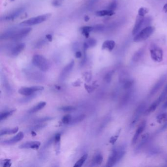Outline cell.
<instances>
[{
  "label": "cell",
  "instance_id": "1",
  "mask_svg": "<svg viewBox=\"0 0 167 167\" xmlns=\"http://www.w3.org/2000/svg\"><path fill=\"white\" fill-rule=\"evenodd\" d=\"M32 31L31 28H25L21 29H11L4 32L1 36V39H10L11 40L17 41L26 37Z\"/></svg>",
  "mask_w": 167,
  "mask_h": 167
},
{
  "label": "cell",
  "instance_id": "2",
  "mask_svg": "<svg viewBox=\"0 0 167 167\" xmlns=\"http://www.w3.org/2000/svg\"><path fill=\"white\" fill-rule=\"evenodd\" d=\"M125 154V145H123L115 147L109 156L106 166L110 167L114 166L123 158Z\"/></svg>",
  "mask_w": 167,
  "mask_h": 167
},
{
  "label": "cell",
  "instance_id": "3",
  "mask_svg": "<svg viewBox=\"0 0 167 167\" xmlns=\"http://www.w3.org/2000/svg\"><path fill=\"white\" fill-rule=\"evenodd\" d=\"M32 63L41 71L46 72L50 67V62L43 55L35 54L32 58Z\"/></svg>",
  "mask_w": 167,
  "mask_h": 167
},
{
  "label": "cell",
  "instance_id": "4",
  "mask_svg": "<svg viewBox=\"0 0 167 167\" xmlns=\"http://www.w3.org/2000/svg\"><path fill=\"white\" fill-rule=\"evenodd\" d=\"M154 30V27L151 26L143 28L135 35L134 37V42H140L145 40L152 35Z\"/></svg>",
  "mask_w": 167,
  "mask_h": 167
},
{
  "label": "cell",
  "instance_id": "5",
  "mask_svg": "<svg viewBox=\"0 0 167 167\" xmlns=\"http://www.w3.org/2000/svg\"><path fill=\"white\" fill-rule=\"evenodd\" d=\"M51 16V14L47 13L39 15L35 17H32L27 20L22 22L20 24V25L22 26H34L35 25L39 24L46 21Z\"/></svg>",
  "mask_w": 167,
  "mask_h": 167
},
{
  "label": "cell",
  "instance_id": "6",
  "mask_svg": "<svg viewBox=\"0 0 167 167\" xmlns=\"http://www.w3.org/2000/svg\"><path fill=\"white\" fill-rule=\"evenodd\" d=\"M151 57L155 62H160L163 60V51L156 45H151L150 47Z\"/></svg>",
  "mask_w": 167,
  "mask_h": 167
},
{
  "label": "cell",
  "instance_id": "7",
  "mask_svg": "<svg viewBox=\"0 0 167 167\" xmlns=\"http://www.w3.org/2000/svg\"><path fill=\"white\" fill-rule=\"evenodd\" d=\"M146 107H147L146 104L145 102H143L140 104V105L137 107L133 115L132 116L130 123L131 127H134L135 125L137 123L141 116L145 111Z\"/></svg>",
  "mask_w": 167,
  "mask_h": 167
},
{
  "label": "cell",
  "instance_id": "8",
  "mask_svg": "<svg viewBox=\"0 0 167 167\" xmlns=\"http://www.w3.org/2000/svg\"><path fill=\"white\" fill-rule=\"evenodd\" d=\"M44 87L41 86H33L31 87H22L18 91L19 94L23 96H29L36 92L43 90Z\"/></svg>",
  "mask_w": 167,
  "mask_h": 167
},
{
  "label": "cell",
  "instance_id": "9",
  "mask_svg": "<svg viewBox=\"0 0 167 167\" xmlns=\"http://www.w3.org/2000/svg\"><path fill=\"white\" fill-rule=\"evenodd\" d=\"M25 10V8L23 7H19L12 11V12H10L8 14L5 15L3 17L1 18V20H4V21H12L18 17L20 15L23 13Z\"/></svg>",
  "mask_w": 167,
  "mask_h": 167
},
{
  "label": "cell",
  "instance_id": "10",
  "mask_svg": "<svg viewBox=\"0 0 167 167\" xmlns=\"http://www.w3.org/2000/svg\"><path fill=\"white\" fill-rule=\"evenodd\" d=\"M74 61L72 60L63 69H62L61 72L60 74L59 75V80L61 81H64L68 76L70 75V73L73 70V67L74 66Z\"/></svg>",
  "mask_w": 167,
  "mask_h": 167
},
{
  "label": "cell",
  "instance_id": "11",
  "mask_svg": "<svg viewBox=\"0 0 167 167\" xmlns=\"http://www.w3.org/2000/svg\"><path fill=\"white\" fill-rule=\"evenodd\" d=\"M167 78V75L165 74L162 75L159 80L156 82V84H154L152 89L151 90L150 92V96H154L157 93L158 91L162 87L165 82L166 81Z\"/></svg>",
  "mask_w": 167,
  "mask_h": 167
},
{
  "label": "cell",
  "instance_id": "12",
  "mask_svg": "<svg viewBox=\"0 0 167 167\" xmlns=\"http://www.w3.org/2000/svg\"><path fill=\"white\" fill-rule=\"evenodd\" d=\"M145 16H140L138 15L136 18V22L135 23L133 28L132 30V34L134 35H136L139 31H141V28L144 27V24Z\"/></svg>",
  "mask_w": 167,
  "mask_h": 167
},
{
  "label": "cell",
  "instance_id": "13",
  "mask_svg": "<svg viewBox=\"0 0 167 167\" xmlns=\"http://www.w3.org/2000/svg\"><path fill=\"white\" fill-rule=\"evenodd\" d=\"M146 124H147L146 121L145 120V121L142 122V123L140 124V125L136 130V132L135 133L133 138H132V142H131L132 145H133L136 144L140 135L145 129Z\"/></svg>",
  "mask_w": 167,
  "mask_h": 167
},
{
  "label": "cell",
  "instance_id": "14",
  "mask_svg": "<svg viewBox=\"0 0 167 167\" xmlns=\"http://www.w3.org/2000/svg\"><path fill=\"white\" fill-rule=\"evenodd\" d=\"M25 46L26 45L25 43H19L15 46H13L10 51V55L11 57H17L24 50Z\"/></svg>",
  "mask_w": 167,
  "mask_h": 167
},
{
  "label": "cell",
  "instance_id": "15",
  "mask_svg": "<svg viewBox=\"0 0 167 167\" xmlns=\"http://www.w3.org/2000/svg\"><path fill=\"white\" fill-rule=\"evenodd\" d=\"M41 145V142L39 141H28L23 143L19 146L21 149H34L37 150L39 148Z\"/></svg>",
  "mask_w": 167,
  "mask_h": 167
},
{
  "label": "cell",
  "instance_id": "16",
  "mask_svg": "<svg viewBox=\"0 0 167 167\" xmlns=\"http://www.w3.org/2000/svg\"><path fill=\"white\" fill-rule=\"evenodd\" d=\"M24 134L23 132H20L17 134L15 136L11 138V139L4 141L1 142V143L4 145H10L14 144L15 143L20 141L21 140L24 138Z\"/></svg>",
  "mask_w": 167,
  "mask_h": 167
},
{
  "label": "cell",
  "instance_id": "17",
  "mask_svg": "<svg viewBox=\"0 0 167 167\" xmlns=\"http://www.w3.org/2000/svg\"><path fill=\"white\" fill-rule=\"evenodd\" d=\"M149 137H150V135L148 133L145 134L144 135H143L142 137L141 140L140 141V143H139V144L136 147V148H135V152L136 153L139 152L142 150V148H143L144 146L146 144V143L148 141Z\"/></svg>",
  "mask_w": 167,
  "mask_h": 167
},
{
  "label": "cell",
  "instance_id": "18",
  "mask_svg": "<svg viewBox=\"0 0 167 167\" xmlns=\"http://www.w3.org/2000/svg\"><path fill=\"white\" fill-rule=\"evenodd\" d=\"M97 45V40L94 38H91L85 41L84 44V51L87 50L88 48L94 47Z\"/></svg>",
  "mask_w": 167,
  "mask_h": 167
},
{
  "label": "cell",
  "instance_id": "19",
  "mask_svg": "<svg viewBox=\"0 0 167 167\" xmlns=\"http://www.w3.org/2000/svg\"><path fill=\"white\" fill-rule=\"evenodd\" d=\"M115 46V42L113 40H106L102 44V50H107L112 51Z\"/></svg>",
  "mask_w": 167,
  "mask_h": 167
},
{
  "label": "cell",
  "instance_id": "20",
  "mask_svg": "<svg viewBox=\"0 0 167 167\" xmlns=\"http://www.w3.org/2000/svg\"><path fill=\"white\" fill-rule=\"evenodd\" d=\"M145 51V49L144 47L140 48L138 51L135 53L133 56L132 57V61L134 62H138L140 59H141L143 55L144 54Z\"/></svg>",
  "mask_w": 167,
  "mask_h": 167
},
{
  "label": "cell",
  "instance_id": "21",
  "mask_svg": "<svg viewBox=\"0 0 167 167\" xmlns=\"http://www.w3.org/2000/svg\"><path fill=\"white\" fill-rule=\"evenodd\" d=\"M46 105V102L45 101H41L39 102L37 105H35L34 107L31 108V109L28 110V112L29 113H34L38 112V111L40 110L41 109H43Z\"/></svg>",
  "mask_w": 167,
  "mask_h": 167
},
{
  "label": "cell",
  "instance_id": "22",
  "mask_svg": "<svg viewBox=\"0 0 167 167\" xmlns=\"http://www.w3.org/2000/svg\"><path fill=\"white\" fill-rule=\"evenodd\" d=\"M93 27H90V26H84V27H81L80 28V31L81 34L86 38H88L89 37L90 33L92 31H93Z\"/></svg>",
  "mask_w": 167,
  "mask_h": 167
},
{
  "label": "cell",
  "instance_id": "23",
  "mask_svg": "<svg viewBox=\"0 0 167 167\" xmlns=\"http://www.w3.org/2000/svg\"><path fill=\"white\" fill-rule=\"evenodd\" d=\"M115 14L114 11L110 10H102L98 11L96 12V15L97 16H111L114 15Z\"/></svg>",
  "mask_w": 167,
  "mask_h": 167
},
{
  "label": "cell",
  "instance_id": "24",
  "mask_svg": "<svg viewBox=\"0 0 167 167\" xmlns=\"http://www.w3.org/2000/svg\"><path fill=\"white\" fill-rule=\"evenodd\" d=\"M19 130L18 127H16L12 129H2L0 132V135L3 136L4 135L13 134L16 133Z\"/></svg>",
  "mask_w": 167,
  "mask_h": 167
},
{
  "label": "cell",
  "instance_id": "25",
  "mask_svg": "<svg viewBox=\"0 0 167 167\" xmlns=\"http://www.w3.org/2000/svg\"><path fill=\"white\" fill-rule=\"evenodd\" d=\"M103 161V156L101 154L98 153L95 155L93 158L92 164L94 165H100Z\"/></svg>",
  "mask_w": 167,
  "mask_h": 167
},
{
  "label": "cell",
  "instance_id": "26",
  "mask_svg": "<svg viewBox=\"0 0 167 167\" xmlns=\"http://www.w3.org/2000/svg\"><path fill=\"white\" fill-rule=\"evenodd\" d=\"M16 111V109H13V110H11L7 111H5V112H1V115H0L1 121L5 120L6 119L9 117L11 115H12Z\"/></svg>",
  "mask_w": 167,
  "mask_h": 167
},
{
  "label": "cell",
  "instance_id": "27",
  "mask_svg": "<svg viewBox=\"0 0 167 167\" xmlns=\"http://www.w3.org/2000/svg\"><path fill=\"white\" fill-rule=\"evenodd\" d=\"M158 123H167V113H161L156 118Z\"/></svg>",
  "mask_w": 167,
  "mask_h": 167
},
{
  "label": "cell",
  "instance_id": "28",
  "mask_svg": "<svg viewBox=\"0 0 167 167\" xmlns=\"http://www.w3.org/2000/svg\"><path fill=\"white\" fill-rule=\"evenodd\" d=\"M159 105V104L158 103L157 101H155L152 103L150 107L147 109L146 111H145V113L146 114H149L150 113L154 112L156 110V108Z\"/></svg>",
  "mask_w": 167,
  "mask_h": 167
},
{
  "label": "cell",
  "instance_id": "29",
  "mask_svg": "<svg viewBox=\"0 0 167 167\" xmlns=\"http://www.w3.org/2000/svg\"><path fill=\"white\" fill-rule=\"evenodd\" d=\"M85 115H81L80 116H77V117L74 119H72L71 121L69 123V125H75V124H78L81 122H82L83 120L85 119Z\"/></svg>",
  "mask_w": 167,
  "mask_h": 167
},
{
  "label": "cell",
  "instance_id": "30",
  "mask_svg": "<svg viewBox=\"0 0 167 167\" xmlns=\"http://www.w3.org/2000/svg\"><path fill=\"white\" fill-rule=\"evenodd\" d=\"M88 155L87 154H85L84 155L81 157L78 161L75 163L74 165V167H81L84 165V163H85L86 160L87 159Z\"/></svg>",
  "mask_w": 167,
  "mask_h": 167
},
{
  "label": "cell",
  "instance_id": "31",
  "mask_svg": "<svg viewBox=\"0 0 167 167\" xmlns=\"http://www.w3.org/2000/svg\"><path fill=\"white\" fill-rule=\"evenodd\" d=\"M167 96V84L166 86L165 87L164 89L162 92L159 98L156 100L159 104H160L166 98Z\"/></svg>",
  "mask_w": 167,
  "mask_h": 167
},
{
  "label": "cell",
  "instance_id": "32",
  "mask_svg": "<svg viewBox=\"0 0 167 167\" xmlns=\"http://www.w3.org/2000/svg\"><path fill=\"white\" fill-rule=\"evenodd\" d=\"M36 96H37V94H35L34 93L33 94L31 95L25 96V98H21L20 100V102L21 103H26V102L31 101L33 98L36 97Z\"/></svg>",
  "mask_w": 167,
  "mask_h": 167
},
{
  "label": "cell",
  "instance_id": "33",
  "mask_svg": "<svg viewBox=\"0 0 167 167\" xmlns=\"http://www.w3.org/2000/svg\"><path fill=\"white\" fill-rule=\"evenodd\" d=\"M59 110L65 112H72L76 110V108L75 107H72V106H65V107L59 108Z\"/></svg>",
  "mask_w": 167,
  "mask_h": 167
},
{
  "label": "cell",
  "instance_id": "34",
  "mask_svg": "<svg viewBox=\"0 0 167 167\" xmlns=\"http://www.w3.org/2000/svg\"><path fill=\"white\" fill-rule=\"evenodd\" d=\"M117 7V0H112L111 2L110 3V4L108 7V10H110L114 11L116 10Z\"/></svg>",
  "mask_w": 167,
  "mask_h": 167
},
{
  "label": "cell",
  "instance_id": "35",
  "mask_svg": "<svg viewBox=\"0 0 167 167\" xmlns=\"http://www.w3.org/2000/svg\"><path fill=\"white\" fill-rule=\"evenodd\" d=\"M104 25L102 24H98L97 25L94 27H93V31L95 32H101L104 29Z\"/></svg>",
  "mask_w": 167,
  "mask_h": 167
},
{
  "label": "cell",
  "instance_id": "36",
  "mask_svg": "<svg viewBox=\"0 0 167 167\" xmlns=\"http://www.w3.org/2000/svg\"><path fill=\"white\" fill-rule=\"evenodd\" d=\"M71 120V116H70V115H67L62 118V123L64 124H69Z\"/></svg>",
  "mask_w": 167,
  "mask_h": 167
},
{
  "label": "cell",
  "instance_id": "37",
  "mask_svg": "<svg viewBox=\"0 0 167 167\" xmlns=\"http://www.w3.org/2000/svg\"><path fill=\"white\" fill-rule=\"evenodd\" d=\"M1 164L4 167H10L11 166V160L10 159H4V160L1 161Z\"/></svg>",
  "mask_w": 167,
  "mask_h": 167
},
{
  "label": "cell",
  "instance_id": "38",
  "mask_svg": "<svg viewBox=\"0 0 167 167\" xmlns=\"http://www.w3.org/2000/svg\"><path fill=\"white\" fill-rule=\"evenodd\" d=\"M113 73H114V72L113 71H109V72L107 73V75H105V77H104V80L106 81H107V82L110 81Z\"/></svg>",
  "mask_w": 167,
  "mask_h": 167
},
{
  "label": "cell",
  "instance_id": "39",
  "mask_svg": "<svg viewBox=\"0 0 167 167\" xmlns=\"http://www.w3.org/2000/svg\"><path fill=\"white\" fill-rule=\"evenodd\" d=\"M148 12V10L147 8L141 7L138 10V15L142 16H145Z\"/></svg>",
  "mask_w": 167,
  "mask_h": 167
},
{
  "label": "cell",
  "instance_id": "40",
  "mask_svg": "<svg viewBox=\"0 0 167 167\" xmlns=\"http://www.w3.org/2000/svg\"><path fill=\"white\" fill-rule=\"evenodd\" d=\"M47 125L46 124H38L37 125H35L33 127L32 129L34 130H38L40 129H42L45 127H46Z\"/></svg>",
  "mask_w": 167,
  "mask_h": 167
},
{
  "label": "cell",
  "instance_id": "41",
  "mask_svg": "<svg viewBox=\"0 0 167 167\" xmlns=\"http://www.w3.org/2000/svg\"><path fill=\"white\" fill-rule=\"evenodd\" d=\"M53 118L50 117H47L39 119L38 120H37L36 122L38 123H42L44 122L48 121L53 119Z\"/></svg>",
  "mask_w": 167,
  "mask_h": 167
},
{
  "label": "cell",
  "instance_id": "42",
  "mask_svg": "<svg viewBox=\"0 0 167 167\" xmlns=\"http://www.w3.org/2000/svg\"><path fill=\"white\" fill-rule=\"evenodd\" d=\"M120 133V131H119L117 133H116V135H115V136H113V137H111V138L110 139V142L111 143H112V144H114V143L116 141V140L117 139V138L118 137L119 135V133Z\"/></svg>",
  "mask_w": 167,
  "mask_h": 167
},
{
  "label": "cell",
  "instance_id": "43",
  "mask_svg": "<svg viewBox=\"0 0 167 167\" xmlns=\"http://www.w3.org/2000/svg\"><path fill=\"white\" fill-rule=\"evenodd\" d=\"M63 0H54L53 1V5L55 7H58L62 4Z\"/></svg>",
  "mask_w": 167,
  "mask_h": 167
},
{
  "label": "cell",
  "instance_id": "44",
  "mask_svg": "<svg viewBox=\"0 0 167 167\" xmlns=\"http://www.w3.org/2000/svg\"><path fill=\"white\" fill-rule=\"evenodd\" d=\"M45 43H46V42H45V41L44 40L40 41H39V42H38V43H37V46H36V47L39 48V47H42V46H43V45H44V44Z\"/></svg>",
  "mask_w": 167,
  "mask_h": 167
},
{
  "label": "cell",
  "instance_id": "45",
  "mask_svg": "<svg viewBox=\"0 0 167 167\" xmlns=\"http://www.w3.org/2000/svg\"><path fill=\"white\" fill-rule=\"evenodd\" d=\"M75 56L76 58H80L82 57V53L80 51H77L75 54Z\"/></svg>",
  "mask_w": 167,
  "mask_h": 167
},
{
  "label": "cell",
  "instance_id": "46",
  "mask_svg": "<svg viewBox=\"0 0 167 167\" xmlns=\"http://www.w3.org/2000/svg\"><path fill=\"white\" fill-rule=\"evenodd\" d=\"M97 1L98 0H90V1H88V5L91 6V5L94 4L97 2Z\"/></svg>",
  "mask_w": 167,
  "mask_h": 167
},
{
  "label": "cell",
  "instance_id": "47",
  "mask_svg": "<svg viewBox=\"0 0 167 167\" xmlns=\"http://www.w3.org/2000/svg\"><path fill=\"white\" fill-rule=\"evenodd\" d=\"M46 38H47V39L48 41L51 42L52 40H53V37L51 34H47V35H46Z\"/></svg>",
  "mask_w": 167,
  "mask_h": 167
},
{
  "label": "cell",
  "instance_id": "48",
  "mask_svg": "<svg viewBox=\"0 0 167 167\" xmlns=\"http://www.w3.org/2000/svg\"><path fill=\"white\" fill-rule=\"evenodd\" d=\"M162 107L164 108V109H167V99L166 100L165 102H164V104H163V107Z\"/></svg>",
  "mask_w": 167,
  "mask_h": 167
},
{
  "label": "cell",
  "instance_id": "49",
  "mask_svg": "<svg viewBox=\"0 0 167 167\" xmlns=\"http://www.w3.org/2000/svg\"><path fill=\"white\" fill-rule=\"evenodd\" d=\"M163 10L165 12H167V3H166L163 7Z\"/></svg>",
  "mask_w": 167,
  "mask_h": 167
},
{
  "label": "cell",
  "instance_id": "50",
  "mask_svg": "<svg viewBox=\"0 0 167 167\" xmlns=\"http://www.w3.org/2000/svg\"><path fill=\"white\" fill-rule=\"evenodd\" d=\"M31 133L33 136H36V135H37V133H36V132L34 131H32Z\"/></svg>",
  "mask_w": 167,
  "mask_h": 167
},
{
  "label": "cell",
  "instance_id": "51",
  "mask_svg": "<svg viewBox=\"0 0 167 167\" xmlns=\"http://www.w3.org/2000/svg\"><path fill=\"white\" fill-rule=\"evenodd\" d=\"M84 20H85V21H88L89 20V18L88 17V16H85V17H84Z\"/></svg>",
  "mask_w": 167,
  "mask_h": 167
},
{
  "label": "cell",
  "instance_id": "52",
  "mask_svg": "<svg viewBox=\"0 0 167 167\" xmlns=\"http://www.w3.org/2000/svg\"><path fill=\"white\" fill-rule=\"evenodd\" d=\"M10 1H14V0H10Z\"/></svg>",
  "mask_w": 167,
  "mask_h": 167
}]
</instances>
